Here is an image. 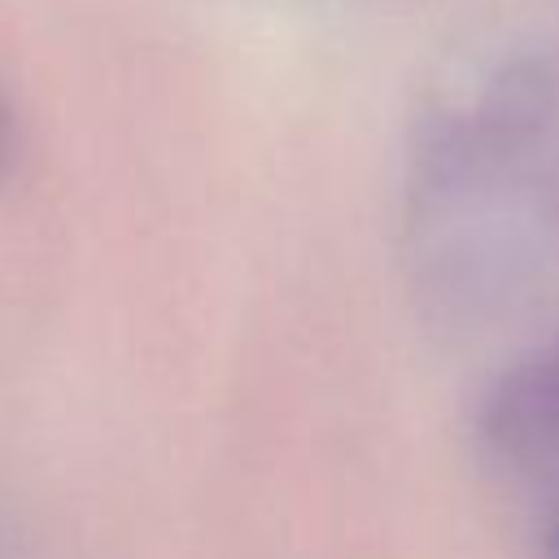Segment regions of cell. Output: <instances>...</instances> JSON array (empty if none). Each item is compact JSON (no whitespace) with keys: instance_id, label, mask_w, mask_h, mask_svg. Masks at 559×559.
Listing matches in <instances>:
<instances>
[{"instance_id":"6da1fadb","label":"cell","mask_w":559,"mask_h":559,"mask_svg":"<svg viewBox=\"0 0 559 559\" xmlns=\"http://www.w3.org/2000/svg\"><path fill=\"white\" fill-rule=\"evenodd\" d=\"M424 214L476 280L520 288L559 266V114L542 79L502 74L441 118Z\"/></svg>"}]
</instances>
